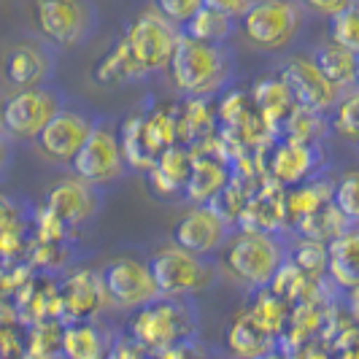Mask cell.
Masks as SVG:
<instances>
[{"label": "cell", "mask_w": 359, "mask_h": 359, "mask_svg": "<svg viewBox=\"0 0 359 359\" xmlns=\"http://www.w3.org/2000/svg\"><path fill=\"white\" fill-rule=\"evenodd\" d=\"M176 90L192 100H205L222 92L235 76V52L230 43H205L184 36L170 60Z\"/></svg>", "instance_id": "cell-1"}, {"label": "cell", "mask_w": 359, "mask_h": 359, "mask_svg": "<svg viewBox=\"0 0 359 359\" xmlns=\"http://www.w3.org/2000/svg\"><path fill=\"white\" fill-rule=\"evenodd\" d=\"M227 268L238 281L252 289H268L278 270L287 265L289 243L281 233L270 230H246L227 243Z\"/></svg>", "instance_id": "cell-2"}, {"label": "cell", "mask_w": 359, "mask_h": 359, "mask_svg": "<svg viewBox=\"0 0 359 359\" xmlns=\"http://www.w3.org/2000/svg\"><path fill=\"white\" fill-rule=\"evenodd\" d=\"M68 103V95L54 81L30 87V90L11 92L0 103V119L3 130L11 141H33L41 135V130L52 122V116Z\"/></svg>", "instance_id": "cell-5"}, {"label": "cell", "mask_w": 359, "mask_h": 359, "mask_svg": "<svg viewBox=\"0 0 359 359\" xmlns=\"http://www.w3.org/2000/svg\"><path fill=\"white\" fill-rule=\"evenodd\" d=\"M327 270L341 289L359 292V227H351L327 243Z\"/></svg>", "instance_id": "cell-18"}, {"label": "cell", "mask_w": 359, "mask_h": 359, "mask_svg": "<svg viewBox=\"0 0 359 359\" xmlns=\"http://www.w3.org/2000/svg\"><path fill=\"white\" fill-rule=\"evenodd\" d=\"M332 127L346 138H359V90H351L343 95L338 108L332 111Z\"/></svg>", "instance_id": "cell-29"}, {"label": "cell", "mask_w": 359, "mask_h": 359, "mask_svg": "<svg viewBox=\"0 0 359 359\" xmlns=\"http://www.w3.org/2000/svg\"><path fill=\"white\" fill-rule=\"evenodd\" d=\"M127 160L119 141V127L111 116H97V122L92 127L90 138L79 149V154L73 157L71 170L76 179H81L90 187H111L114 181H119L127 173Z\"/></svg>", "instance_id": "cell-6"}, {"label": "cell", "mask_w": 359, "mask_h": 359, "mask_svg": "<svg viewBox=\"0 0 359 359\" xmlns=\"http://www.w3.org/2000/svg\"><path fill=\"white\" fill-rule=\"evenodd\" d=\"M278 79L294 95L297 106H306L311 111H319V114H330V116L346 95L313 65L311 57H289L278 71Z\"/></svg>", "instance_id": "cell-14"}, {"label": "cell", "mask_w": 359, "mask_h": 359, "mask_svg": "<svg viewBox=\"0 0 359 359\" xmlns=\"http://www.w3.org/2000/svg\"><path fill=\"white\" fill-rule=\"evenodd\" d=\"M100 284L108 303L122 311H141L162 297L151 265L135 257L111 259L100 273Z\"/></svg>", "instance_id": "cell-10"}, {"label": "cell", "mask_w": 359, "mask_h": 359, "mask_svg": "<svg viewBox=\"0 0 359 359\" xmlns=\"http://www.w3.org/2000/svg\"><path fill=\"white\" fill-rule=\"evenodd\" d=\"M238 27H241L238 19L203 6L198 14L181 27V33L195 38V41H205V43H230L238 33Z\"/></svg>", "instance_id": "cell-22"}, {"label": "cell", "mask_w": 359, "mask_h": 359, "mask_svg": "<svg viewBox=\"0 0 359 359\" xmlns=\"http://www.w3.org/2000/svg\"><path fill=\"white\" fill-rule=\"evenodd\" d=\"M100 203H103V198H100L97 187H90L81 179L60 181V184H54L52 189H49V195H46L49 214L60 224H65V227L87 224L100 211Z\"/></svg>", "instance_id": "cell-15"}, {"label": "cell", "mask_w": 359, "mask_h": 359, "mask_svg": "<svg viewBox=\"0 0 359 359\" xmlns=\"http://www.w3.org/2000/svg\"><path fill=\"white\" fill-rule=\"evenodd\" d=\"M100 114H95L84 103L71 100L60 108L52 116V122L41 130V135L36 138L38 151L49 162L57 165H71L73 157L79 154V149L84 146V141L90 138L92 127L97 122Z\"/></svg>", "instance_id": "cell-11"}, {"label": "cell", "mask_w": 359, "mask_h": 359, "mask_svg": "<svg viewBox=\"0 0 359 359\" xmlns=\"http://www.w3.org/2000/svg\"><path fill=\"white\" fill-rule=\"evenodd\" d=\"M230 187V168L214 154H195L184 200L192 205H211Z\"/></svg>", "instance_id": "cell-17"}, {"label": "cell", "mask_w": 359, "mask_h": 359, "mask_svg": "<svg viewBox=\"0 0 359 359\" xmlns=\"http://www.w3.org/2000/svg\"><path fill=\"white\" fill-rule=\"evenodd\" d=\"M332 205L341 211L348 227H359V170L343 173L332 189Z\"/></svg>", "instance_id": "cell-27"}, {"label": "cell", "mask_w": 359, "mask_h": 359, "mask_svg": "<svg viewBox=\"0 0 359 359\" xmlns=\"http://www.w3.org/2000/svg\"><path fill=\"white\" fill-rule=\"evenodd\" d=\"M119 141H122V151L130 168H151L154 165V149L146 138V119L135 116L122 125L119 130Z\"/></svg>", "instance_id": "cell-25"}, {"label": "cell", "mask_w": 359, "mask_h": 359, "mask_svg": "<svg viewBox=\"0 0 359 359\" xmlns=\"http://www.w3.org/2000/svg\"><path fill=\"white\" fill-rule=\"evenodd\" d=\"M252 359H289V357L281 351V348L273 346V348H268V351H262V354H257V357H252Z\"/></svg>", "instance_id": "cell-35"}, {"label": "cell", "mask_w": 359, "mask_h": 359, "mask_svg": "<svg viewBox=\"0 0 359 359\" xmlns=\"http://www.w3.org/2000/svg\"><path fill=\"white\" fill-rule=\"evenodd\" d=\"M327 259H330L327 246L319 243V241H300V246H297V249H292V246H289V262H292V265H297L303 273H316V270H324L327 268Z\"/></svg>", "instance_id": "cell-30"}, {"label": "cell", "mask_w": 359, "mask_h": 359, "mask_svg": "<svg viewBox=\"0 0 359 359\" xmlns=\"http://www.w3.org/2000/svg\"><path fill=\"white\" fill-rule=\"evenodd\" d=\"M230 346H233V351H238L241 357L252 359V357H257V354L273 348V343H270V330L262 327L254 316L241 319V322L233 327V332H230Z\"/></svg>", "instance_id": "cell-26"}, {"label": "cell", "mask_w": 359, "mask_h": 359, "mask_svg": "<svg viewBox=\"0 0 359 359\" xmlns=\"http://www.w3.org/2000/svg\"><path fill=\"white\" fill-rule=\"evenodd\" d=\"M203 6H205L203 0H154V8L165 19H170L176 27H184Z\"/></svg>", "instance_id": "cell-31"}, {"label": "cell", "mask_w": 359, "mask_h": 359, "mask_svg": "<svg viewBox=\"0 0 359 359\" xmlns=\"http://www.w3.org/2000/svg\"><path fill=\"white\" fill-rule=\"evenodd\" d=\"M203 3H205L208 8H216V11H222V14H227V17H233L241 22L257 0H203Z\"/></svg>", "instance_id": "cell-33"}, {"label": "cell", "mask_w": 359, "mask_h": 359, "mask_svg": "<svg viewBox=\"0 0 359 359\" xmlns=\"http://www.w3.org/2000/svg\"><path fill=\"white\" fill-rule=\"evenodd\" d=\"M330 41L341 43L348 52L359 54V3L330 19Z\"/></svg>", "instance_id": "cell-28"}, {"label": "cell", "mask_w": 359, "mask_h": 359, "mask_svg": "<svg viewBox=\"0 0 359 359\" xmlns=\"http://www.w3.org/2000/svg\"><path fill=\"white\" fill-rule=\"evenodd\" d=\"M192 162H195V154H189L181 146L162 149V154L151 165L157 189H162V192H184L189 173H192Z\"/></svg>", "instance_id": "cell-21"}, {"label": "cell", "mask_w": 359, "mask_h": 359, "mask_svg": "<svg viewBox=\"0 0 359 359\" xmlns=\"http://www.w3.org/2000/svg\"><path fill=\"white\" fill-rule=\"evenodd\" d=\"M311 60L319 71L343 92L357 90V54L335 41H322L311 49Z\"/></svg>", "instance_id": "cell-20"}, {"label": "cell", "mask_w": 359, "mask_h": 359, "mask_svg": "<svg viewBox=\"0 0 359 359\" xmlns=\"http://www.w3.org/2000/svg\"><path fill=\"white\" fill-rule=\"evenodd\" d=\"M149 265L157 278L162 297H192L214 287L219 276L214 257H200V254L184 252L179 246L160 249L149 259Z\"/></svg>", "instance_id": "cell-8"}, {"label": "cell", "mask_w": 359, "mask_h": 359, "mask_svg": "<svg viewBox=\"0 0 359 359\" xmlns=\"http://www.w3.org/2000/svg\"><path fill=\"white\" fill-rule=\"evenodd\" d=\"M357 90H359V54H357Z\"/></svg>", "instance_id": "cell-38"}, {"label": "cell", "mask_w": 359, "mask_h": 359, "mask_svg": "<svg viewBox=\"0 0 359 359\" xmlns=\"http://www.w3.org/2000/svg\"><path fill=\"white\" fill-rule=\"evenodd\" d=\"M14 144L17 141H11L6 133H0V181L8 176V170L14 165Z\"/></svg>", "instance_id": "cell-34"}, {"label": "cell", "mask_w": 359, "mask_h": 359, "mask_svg": "<svg viewBox=\"0 0 359 359\" xmlns=\"http://www.w3.org/2000/svg\"><path fill=\"white\" fill-rule=\"evenodd\" d=\"M297 359H330V357L324 354L322 348H306V351H303V354H300Z\"/></svg>", "instance_id": "cell-36"}, {"label": "cell", "mask_w": 359, "mask_h": 359, "mask_svg": "<svg viewBox=\"0 0 359 359\" xmlns=\"http://www.w3.org/2000/svg\"><path fill=\"white\" fill-rule=\"evenodd\" d=\"M308 14L303 0H257L241 19V30L259 52H287L303 36Z\"/></svg>", "instance_id": "cell-3"}, {"label": "cell", "mask_w": 359, "mask_h": 359, "mask_svg": "<svg viewBox=\"0 0 359 359\" xmlns=\"http://www.w3.org/2000/svg\"><path fill=\"white\" fill-rule=\"evenodd\" d=\"M254 97H257V106L262 108V114H265L268 119H273V122H278V125H287L292 111L297 108L294 95L289 92V87L281 79H268V81H262V84L254 90Z\"/></svg>", "instance_id": "cell-23"}, {"label": "cell", "mask_w": 359, "mask_h": 359, "mask_svg": "<svg viewBox=\"0 0 359 359\" xmlns=\"http://www.w3.org/2000/svg\"><path fill=\"white\" fill-rule=\"evenodd\" d=\"M322 149L316 144L284 141L270 154V173L281 184H306L322 170Z\"/></svg>", "instance_id": "cell-16"}, {"label": "cell", "mask_w": 359, "mask_h": 359, "mask_svg": "<svg viewBox=\"0 0 359 359\" xmlns=\"http://www.w3.org/2000/svg\"><path fill=\"white\" fill-rule=\"evenodd\" d=\"M195 332V306L189 297H160L133 319V338L144 348H168Z\"/></svg>", "instance_id": "cell-9"}, {"label": "cell", "mask_w": 359, "mask_h": 359, "mask_svg": "<svg viewBox=\"0 0 359 359\" xmlns=\"http://www.w3.org/2000/svg\"><path fill=\"white\" fill-rule=\"evenodd\" d=\"M354 3H359V0H303V6H306L311 14H319V17H338L341 11H346V8H351Z\"/></svg>", "instance_id": "cell-32"}, {"label": "cell", "mask_w": 359, "mask_h": 359, "mask_svg": "<svg viewBox=\"0 0 359 359\" xmlns=\"http://www.w3.org/2000/svg\"><path fill=\"white\" fill-rule=\"evenodd\" d=\"M0 133H6V130H3V119H0Z\"/></svg>", "instance_id": "cell-39"}, {"label": "cell", "mask_w": 359, "mask_h": 359, "mask_svg": "<svg viewBox=\"0 0 359 359\" xmlns=\"http://www.w3.org/2000/svg\"><path fill=\"white\" fill-rule=\"evenodd\" d=\"M343 359H359V343L354 346V348H348V354H346Z\"/></svg>", "instance_id": "cell-37"}, {"label": "cell", "mask_w": 359, "mask_h": 359, "mask_svg": "<svg viewBox=\"0 0 359 359\" xmlns=\"http://www.w3.org/2000/svg\"><path fill=\"white\" fill-rule=\"evenodd\" d=\"M111 351H114L111 332L100 324L79 322L65 327V332H62L65 359H108Z\"/></svg>", "instance_id": "cell-19"}, {"label": "cell", "mask_w": 359, "mask_h": 359, "mask_svg": "<svg viewBox=\"0 0 359 359\" xmlns=\"http://www.w3.org/2000/svg\"><path fill=\"white\" fill-rule=\"evenodd\" d=\"M357 141H359V138H357Z\"/></svg>", "instance_id": "cell-40"}, {"label": "cell", "mask_w": 359, "mask_h": 359, "mask_svg": "<svg viewBox=\"0 0 359 359\" xmlns=\"http://www.w3.org/2000/svg\"><path fill=\"white\" fill-rule=\"evenodd\" d=\"M233 219L222 208L211 205H195L189 214H184L173 227V246L184 252L214 257L233 241Z\"/></svg>", "instance_id": "cell-13"}, {"label": "cell", "mask_w": 359, "mask_h": 359, "mask_svg": "<svg viewBox=\"0 0 359 359\" xmlns=\"http://www.w3.org/2000/svg\"><path fill=\"white\" fill-rule=\"evenodd\" d=\"M38 33L60 52L87 46L100 27V11L92 0H36Z\"/></svg>", "instance_id": "cell-4"}, {"label": "cell", "mask_w": 359, "mask_h": 359, "mask_svg": "<svg viewBox=\"0 0 359 359\" xmlns=\"http://www.w3.org/2000/svg\"><path fill=\"white\" fill-rule=\"evenodd\" d=\"M179 41L181 27L162 17L157 8H149L130 22L125 36V52L135 68L154 73L170 65Z\"/></svg>", "instance_id": "cell-7"}, {"label": "cell", "mask_w": 359, "mask_h": 359, "mask_svg": "<svg viewBox=\"0 0 359 359\" xmlns=\"http://www.w3.org/2000/svg\"><path fill=\"white\" fill-rule=\"evenodd\" d=\"M330 114H319L306 106H297L287 119V141H297V144H322V138L330 133L332 119H327Z\"/></svg>", "instance_id": "cell-24"}, {"label": "cell", "mask_w": 359, "mask_h": 359, "mask_svg": "<svg viewBox=\"0 0 359 359\" xmlns=\"http://www.w3.org/2000/svg\"><path fill=\"white\" fill-rule=\"evenodd\" d=\"M57 60H60V49L52 46L41 33L19 38L3 57V81L14 92L49 84L54 81Z\"/></svg>", "instance_id": "cell-12"}]
</instances>
